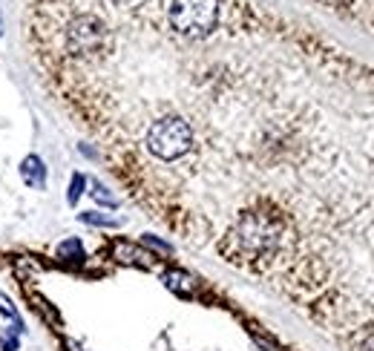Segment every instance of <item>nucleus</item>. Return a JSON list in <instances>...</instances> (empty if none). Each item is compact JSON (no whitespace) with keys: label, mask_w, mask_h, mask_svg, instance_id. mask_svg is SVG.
<instances>
[{"label":"nucleus","mask_w":374,"mask_h":351,"mask_svg":"<svg viewBox=\"0 0 374 351\" xmlns=\"http://www.w3.org/2000/svg\"><path fill=\"white\" fill-rule=\"evenodd\" d=\"M144 242H147V245H153V248H158V251H170V245H168V242H158V239H153V236H144Z\"/></svg>","instance_id":"1a4fd4ad"},{"label":"nucleus","mask_w":374,"mask_h":351,"mask_svg":"<svg viewBox=\"0 0 374 351\" xmlns=\"http://www.w3.org/2000/svg\"><path fill=\"white\" fill-rule=\"evenodd\" d=\"M81 222H87V225H98V228H118V219H110V216H101L95 210L90 213H78Z\"/></svg>","instance_id":"39448f33"},{"label":"nucleus","mask_w":374,"mask_h":351,"mask_svg":"<svg viewBox=\"0 0 374 351\" xmlns=\"http://www.w3.org/2000/svg\"><path fill=\"white\" fill-rule=\"evenodd\" d=\"M164 282H168V288L176 291V294H190V291H193V280H190L187 274H182V271L164 274Z\"/></svg>","instance_id":"7ed1b4c3"},{"label":"nucleus","mask_w":374,"mask_h":351,"mask_svg":"<svg viewBox=\"0 0 374 351\" xmlns=\"http://www.w3.org/2000/svg\"><path fill=\"white\" fill-rule=\"evenodd\" d=\"M84 188H87V179H84L81 173H75L72 182H69V196H66V202H69V205H78V199H81V193H84Z\"/></svg>","instance_id":"423d86ee"},{"label":"nucleus","mask_w":374,"mask_h":351,"mask_svg":"<svg viewBox=\"0 0 374 351\" xmlns=\"http://www.w3.org/2000/svg\"><path fill=\"white\" fill-rule=\"evenodd\" d=\"M0 314H4V317H9L12 320V331L21 337V334H26V326H23V320H21V314H18V309H15V302L6 297V294H0Z\"/></svg>","instance_id":"f03ea898"},{"label":"nucleus","mask_w":374,"mask_h":351,"mask_svg":"<svg viewBox=\"0 0 374 351\" xmlns=\"http://www.w3.org/2000/svg\"><path fill=\"white\" fill-rule=\"evenodd\" d=\"M66 348H69V351H78V345H75V343H66Z\"/></svg>","instance_id":"9d476101"},{"label":"nucleus","mask_w":374,"mask_h":351,"mask_svg":"<svg viewBox=\"0 0 374 351\" xmlns=\"http://www.w3.org/2000/svg\"><path fill=\"white\" fill-rule=\"evenodd\" d=\"M93 199L101 202V205H107V207H118V199L112 193H107V188L101 182H93Z\"/></svg>","instance_id":"0eeeda50"},{"label":"nucleus","mask_w":374,"mask_h":351,"mask_svg":"<svg viewBox=\"0 0 374 351\" xmlns=\"http://www.w3.org/2000/svg\"><path fill=\"white\" fill-rule=\"evenodd\" d=\"M0 351H21V337L12 328H6L0 334Z\"/></svg>","instance_id":"6e6552de"},{"label":"nucleus","mask_w":374,"mask_h":351,"mask_svg":"<svg viewBox=\"0 0 374 351\" xmlns=\"http://www.w3.org/2000/svg\"><path fill=\"white\" fill-rule=\"evenodd\" d=\"M21 176L23 182L35 190H44L47 188V167H44V159L40 156H26L23 164H21Z\"/></svg>","instance_id":"f257e3e1"},{"label":"nucleus","mask_w":374,"mask_h":351,"mask_svg":"<svg viewBox=\"0 0 374 351\" xmlns=\"http://www.w3.org/2000/svg\"><path fill=\"white\" fill-rule=\"evenodd\" d=\"M58 256L69 259V262H78L81 256H84V248H81V239H66L58 245Z\"/></svg>","instance_id":"20e7f679"}]
</instances>
